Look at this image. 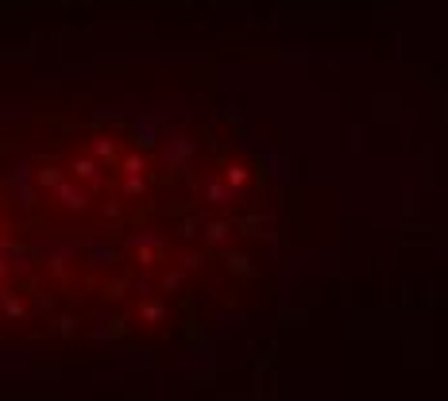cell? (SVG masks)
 Segmentation results:
<instances>
[{
  "label": "cell",
  "instance_id": "obj_3",
  "mask_svg": "<svg viewBox=\"0 0 448 401\" xmlns=\"http://www.w3.org/2000/svg\"><path fill=\"white\" fill-rule=\"evenodd\" d=\"M139 189H143V182H139V177H136V174H131V177H128V182H124V193H139Z\"/></svg>",
  "mask_w": 448,
  "mask_h": 401
},
{
  "label": "cell",
  "instance_id": "obj_2",
  "mask_svg": "<svg viewBox=\"0 0 448 401\" xmlns=\"http://www.w3.org/2000/svg\"><path fill=\"white\" fill-rule=\"evenodd\" d=\"M93 151H97L100 158H108V154H112V143H108V139H97V147H93Z\"/></svg>",
  "mask_w": 448,
  "mask_h": 401
},
{
  "label": "cell",
  "instance_id": "obj_4",
  "mask_svg": "<svg viewBox=\"0 0 448 401\" xmlns=\"http://www.w3.org/2000/svg\"><path fill=\"white\" fill-rule=\"evenodd\" d=\"M143 316H147V320H159L162 308H159V305H143Z\"/></svg>",
  "mask_w": 448,
  "mask_h": 401
},
{
  "label": "cell",
  "instance_id": "obj_1",
  "mask_svg": "<svg viewBox=\"0 0 448 401\" xmlns=\"http://www.w3.org/2000/svg\"><path fill=\"white\" fill-rule=\"evenodd\" d=\"M124 170H128V174H139V170H143V158H139V154H128V158H124Z\"/></svg>",
  "mask_w": 448,
  "mask_h": 401
}]
</instances>
